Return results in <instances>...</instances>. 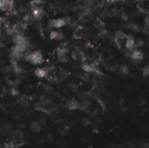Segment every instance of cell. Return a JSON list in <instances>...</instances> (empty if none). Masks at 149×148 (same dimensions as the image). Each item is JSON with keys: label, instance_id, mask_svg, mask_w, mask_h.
I'll list each match as a JSON object with an SVG mask.
<instances>
[{"label": "cell", "instance_id": "3957f363", "mask_svg": "<svg viewBox=\"0 0 149 148\" xmlns=\"http://www.w3.org/2000/svg\"><path fill=\"white\" fill-rule=\"evenodd\" d=\"M66 23H67V21L66 19H64V18H59V19H56V20L50 21L49 23H48V25L50 26V28H60L64 26V25H66Z\"/></svg>", "mask_w": 149, "mask_h": 148}, {"label": "cell", "instance_id": "9c48e42d", "mask_svg": "<svg viewBox=\"0 0 149 148\" xmlns=\"http://www.w3.org/2000/svg\"><path fill=\"white\" fill-rule=\"evenodd\" d=\"M50 38L54 40H61L64 38V34L62 32L52 31L50 34Z\"/></svg>", "mask_w": 149, "mask_h": 148}, {"label": "cell", "instance_id": "7c38bea8", "mask_svg": "<svg viewBox=\"0 0 149 148\" xmlns=\"http://www.w3.org/2000/svg\"><path fill=\"white\" fill-rule=\"evenodd\" d=\"M68 107L71 110H76L81 108V105L78 101H76V99H72L68 104Z\"/></svg>", "mask_w": 149, "mask_h": 148}, {"label": "cell", "instance_id": "5b68a950", "mask_svg": "<svg viewBox=\"0 0 149 148\" xmlns=\"http://www.w3.org/2000/svg\"><path fill=\"white\" fill-rule=\"evenodd\" d=\"M14 43L15 45H25V46H29V40L25 38V36H23L21 34L19 35H15V36L13 39Z\"/></svg>", "mask_w": 149, "mask_h": 148}, {"label": "cell", "instance_id": "7a4b0ae2", "mask_svg": "<svg viewBox=\"0 0 149 148\" xmlns=\"http://www.w3.org/2000/svg\"><path fill=\"white\" fill-rule=\"evenodd\" d=\"M14 8L13 0H2L0 2V10L2 11L11 12Z\"/></svg>", "mask_w": 149, "mask_h": 148}, {"label": "cell", "instance_id": "9a60e30c", "mask_svg": "<svg viewBox=\"0 0 149 148\" xmlns=\"http://www.w3.org/2000/svg\"><path fill=\"white\" fill-rule=\"evenodd\" d=\"M119 71H120V73L121 74H123V75H128L129 73V68L127 65H121L119 68Z\"/></svg>", "mask_w": 149, "mask_h": 148}, {"label": "cell", "instance_id": "d6986e66", "mask_svg": "<svg viewBox=\"0 0 149 148\" xmlns=\"http://www.w3.org/2000/svg\"><path fill=\"white\" fill-rule=\"evenodd\" d=\"M38 142H39V145H43V144L45 143V139L43 137H40L39 139V140H38Z\"/></svg>", "mask_w": 149, "mask_h": 148}, {"label": "cell", "instance_id": "277c9868", "mask_svg": "<svg viewBox=\"0 0 149 148\" xmlns=\"http://www.w3.org/2000/svg\"><path fill=\"white\" fill-rule=\"evenodd\" d=\"M44 15V10L41 7H32V17L39 21Z\"/></svg>", "mask_w": 149, "mask_h": 148}, {"label": "cell", "instance_id": "ba28073f", "mask_svg": "<svg viewBox=\"0 0 149 148\" xmlns=\"http://www.w3.org/2000/svg\"><path fill=\"white\" fill-rule=\"evenodd\" d=\"M125 46H126V48L129 50H132L133 49L135 46V39H133L131 36H128L126 41H125Z\"/></svg>", "mask_w": 149, "mask_h": 148}, {"label": "cell", "instance_id": "52a82bcc", "mask_svg": "<svg viewBox=\"0 0 149 148\" xmlns=\"http://www.w3.org/2000/svg\"><path fill=\"white\" fill-rule=\"evenodd\" d=\"M82 68H83L84 71H85L86 72H87V73H98V68H97L94 65H92V64H84Z\"/></svg>", "mask_w": 149, "mask_h": 148}, {"label": "cell", "instance_id": "7402d4cb", "mask_svg": "<svg viewBox=\"0 0 149 148\" xmlns=\"http://www.w3.org/2000/svg\"><path fill=\"white\" fill-rule=\"evenodd\" d=\"M111 2H116V1H124V0H110Z\"/></svg>", "mask_w": 149, "mask_h": 148}, {"label": "cell", "instance_id": "8992f818", "mask_svg": "<svg viewBox=\"0 0 149 148\" xmlns=\"http://www.w3.org/2000/svg\"><path fill=\"white\" fill-rule=\"evenodd\" d=\"M130 57L134 61H140L143 58V53L140 50H134L132 51L130 55Z\"/></svg>", "mask_w": 149, "mask_h": 148}, {"label": "cell", "instance_id": "44dd1931", "mask_svg": "<svg viewBox=\"0 0 149 148\" xmlns=\"http://www.w3.org/2000/svg\"><path fill=\"white\" fill-rule=\"evenodd\" d=\"M110 148H117V147H116V146H115V145H112L110 147Z\"/></svg>", "mask_w": 149, "mask_h": 148}, {"label": "cell", "instance_id": "6da1fadb", "mask_svg": "<svg viewBox=\"0 0 149 148\" xmlns=\"http://www.w3.org/2000/svg\"><path fill=\"white\" fill-rule=\"evenodd\" d=\"M25 60L29 61L34 65L42 63V62L44 61L42 55L39 51H35L34 52L27 54L25 56Z\"/></svg>", "mask_w": 149, "mask_h": 148}, {"label": "cell", "instance_id": "30bf717a", "mask_svg": "<svg viewBox=\"0 0 149 148\" xmlns=\"http://www.w3.org/2000/svg\"><path fill=\"white\" fill-rule=\"evenodd\" d=\"M31 130L34 133H39L42 130V125L38 121H34L31 124Z\"/></svg>", "mask_w": 149, "mask_h": 148}, {"label": "cell", "instance_id": "ffe728a7", "mask_svg": "<svg viewBox=\"0 0 149 148\" xmlns=\"http://www.w3.org/2000/svg\"><path fill=\"white\" fill-rule=\"evenodd\" d=\"M47 139H48V141L50 142H53V135L52 134H48Z\"/></svg>", "mask_w": 149, "mask_h": 148}, {"label": "cell", "instance_id": "5bb4252c", "mask_svg": "<svg viewBox=\"0 0 149 148\" xmlns=\"http://www.w3.org/2000/svg\"><path fill=\"white\" fill-rule=\"evenodd\" d=\"M72 57L73 59H74L76 60H79L81 57H82V55H81V52L79 51H77V50H74L72 52Z\"/></svg>", "mask_w": 149, "mask_h": 148}, {"label": "cell", "instance_id": "8fae6325", "mask_svg": "<svg viewBox=\"0 0 149 148\" xmlns=\"http://www.w3.org/2000/svg\"><path fill=\"white\" fill-rule=\"evenodd\" d=\"M35 74L37 77L39 78H44L46 77L47 75L48 74V72L47 69L44 68H36L35 71Z\"/></svg>", "mask_w": 149, "mask_h": 148}, {"label": "cell", "instance_id": "e0dca14e", "mask_svg": "<svg viewBox=\"0 0 149 148\" xmlns=\"http://www.w3.org/2000/svg\"><path fill=\"white\" fill-rule=\"evenodd\" d=\"M56 145H57V146L59 148H65L66 147V145H67V142L64 139H60V140L57 142Z\"/></svg>", "mask_w": 149, "mask_h": 148}, {"label": "cell", "instance_id": "4fadbf2b", "mask_svg": "<svg viewBox=\"0 0 149 148\" xmlns=\"http://www.w3.org/2000/svg\"><path fill=\"white\" fill-rule=\"evenodd\" d=\"M58 132L60 135L62 136H66V135H68V129L67 126H61L58 128Z\"/></svg>", "mask_w": 149, "mask_h": 148}, {"label": "cell", "instance_id": "ac0fdd59", "mask_svg": "<svg viewBox=\"0 0 149 148\" xmlns=\"http://www.w3.org/2000/svg\"><path fill=\"white\" fill-rule=\"evenodd\" d=\"M149 73V69H148V66H146L145 68H143V75L144 76H148Z\"/></svg>", "mask_w": 149, "mask_h": 148}, {"label": "cell", "instance_id": "2e32d148", "mask_svg": "<svg viewBox=\"0 0 149 148\" xmlns=\"http://www.w3.org/2000/svg\"><path fill=\"white\" fill-rule=\"evenodd\" d=\"M42 4V0H32L31 2V5L32 7H40Z\"/></svg>", "mask_w": 149, "mask_h": 148}]
</instances>
